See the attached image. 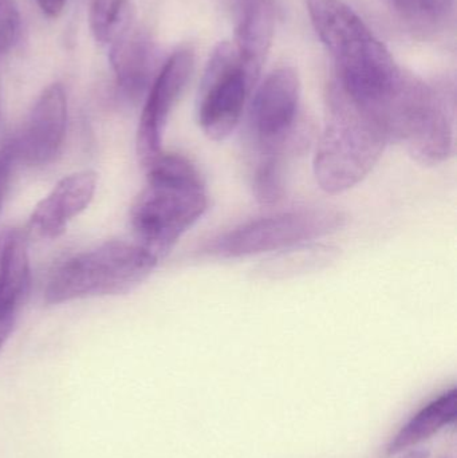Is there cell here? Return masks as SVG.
<instances>
[{
  "label": "cell",
  "mask_w": 457,
  "mask_h": 458,
  "mask_svg": "<svg viewBox=\"0 0 457 458\" xmlns=\"http://www.w3.org/2000/svg\"><path fill=\"white\" fill-rule=\"evenodd\" d=\"M147 171V187L131 209V225L140 247L157 260L172 248L208 209L206 184L188 158L161 153Z\"/></svg>",
  "instance_id": "obj_1"
},
{
  "label": "cell",
  "mask_w": 457,
  "mask_h": 458,
  "mask_svg": "<svg viewBox=\"0 0 457 458\" xmlns=\"http://www.w3.org/2000/svg\"><path fill=\"white\" fill-rule=\"evenodd\" d=\"M388 145L380 126L333 86L329 115L314 157V174L321 190L335 195L356 187Z\"/></svg>",
  "instance_id": "obj_2"
},
{
  "label": "cell",
  "mask_w": 457,
  "mask_h": 458,
  "mask_svg": "<svg viewBox=\"0 0 457 458\" xmlns=\"http://www.w3.org/2000/svg\"><path fill=\"white\" fill-rule=\"evenodd\" d=\"M157 261L139 244L106 242L59 266L46 287V303L129 293L149 277Z\"/></svg>",
  "instance_id": "obj_3"
},
{
  "label": "cell",
  "mask_w": 457,
  "mask_h": 458,
  "mask_svg": "<svg viewBox=\"0 0 457 458\" xmlns=\"http://www.w3.org/2000/svg\"><path fill=\"white\" fill-rule=\"evenodd\" d=\"M319 39L332 54L337 81L362 83L396 66L394 56L343 0H306Z\"/></svg>",
  "instance_id": "obj_4"
},
{
  "label": "cell",
  "mask_w": 457,
  "mask_h": 458,
  "mask_svg": "<svg viewBox=\"0 0 457 458\" xmlns=\"http://www.w3.org/2000/svg\"><path fill=\"white\" fill-rule=\"evenodd\" d=\"M343 214L332 209L309 208L281 212L244 223L201 245V255L236 259L284 250L321 239L343 228Z\"/></svg>",
  "instance_id": "obj_5"
},
{
  "label": "cell",
  "mask_w": 457,
  "mask_h": 458,
  "mask_svg": "<svg viewBox=\"0 0 457 458\" xmlns=\"http://www.w3.org/2000/svg\"><path fill=\"white\" fill-rule=\"evenodd\" d=\"M252 90L235 43H219L199 89L198 121L204 134L214 141L228 139L241 123Z\"/></svg>",
  "instance_id": "obj_6"
},
{
  "label": "cell",
  "mask_w": 457,
  "mask_h": 458,
  "mask_svg": "<svg viewBox=\"0 0 457 458\" xmlns=\"http://www.w3.org/2000/svg\"><path fill=\"white\" fill-rule=\"evenodd\" d=\"M300 97V77L289 66L274 70L257 89L249 114V136L255 155H287L292 150Z\"/></svg>",
  "instance_id": "obj_7"
},
{
  "label": "cell",
  "mask_w": 457,
  "mask_h": 458,
  "mask_svg": "<svg viewBox=\"0 0 457 458\" xmlns=\"http://www.w3.org/2000/svg\"><path fill=\"white\" fill-rule=\"evenodd\" d=\"M193 72V53L176 51L153 80L137 131V156L142 168L163 153V136L169 115Z\"/></svg>",
  "instance_id": "obj_8"
},
{
  "label": "cell",
  "mask_w": 457,
  "mask_h": 458,
  "mask_svg": "<svg viewBox=\"0 0 457 458\" xmlns=\"http://www.w3.org/2000/svg\"><path fill=\"white\" fill-rule=\"evenodd\" d=\"M66 123V93L61 83H53L40 94L21 134L11 141L15 157L30 165L50 163L63 144Z\"/></svg>",
  "instance_id": "obj_9"
},
{
  "label": "cell",
  "mask_w": 457,
  "mask_h": 458,
  "mask_svg": "<svg viewBox=\"0 0 457 458\" xmlns=\"http://www.w3.org/2000/svg\"><path fill=\"white\" fill-rule=\"evenodd\" d=\"M96 172L69 174L43 199L30 217L27 236L56 239L66 231L67 223L85 211L93 200L97 188Z\"/></svg>",
  "instance_id": "obj_10"
},
{
  "label": "cell",
  "mask_w": 457,
  "mask_h": 458,
  "mask_svg": "<svg viewBox=\"0 0 457 458\" xmlns=\"http://www.w3.org/2000/svg\"><path fill=\"white\" fill-rule=\"evenodd\" d=\"M273 0H241L235 46L241 69L252 89L257 86L275 32Z\"/></svg>",
  "instance_id": "obj_11"
},
{
  "label": "cell",
  "mask_w": 457,
  "mask_h": 458,
  "mask_svg": "<svg viewBox=\"0 0 457 458\" xmlns=\"http://www.w3.org/2000/svg\"><path fill=\"white\" fill-rule=\"evenodd\" d=\"M110 64L118 85L131 97L144 93L155 72L156 47L141 30H128L110 47Z\"/></svg>",
  "instance_id": "obj_12"
},
{
  "label": "cell",
  "mask_w": 457,
  "mask_h": 458,
  "mask_svg": "<svg viewBox=\"0 0 457 458\" xmlns=\"http://www.w3.org/2000/svg\"><path fill=\"white\" fill-rule=\"evenodd\" d=\"M27 237L21 229L0 231V317L15 315L16 307L29 290Z\"/></svg>",
  "instance_id": "obj_13"
},
{
  "label": "cell",
  "mask_w": 457,
  "mask_h": 458,
  "mask_svg": "<svg viewBox=\"0 0 457 458\" xmlns=\"http://www.w3.org/2000/svg\"><path fill=\"white\" fill-rule=\"evenodd\" d=\"M457 417V390H448L436 400L424 406L416 416H413L399 433L392 438L386 448V454L404 452L410 446L418 445L421 441L434 436L443 428L453 424Z\"/></svg>",
  "instance_id": "obj_14"
},
{
  "label": "cell",
  "mask_w": 457,
  "mask_h": 458,
  "mask_svg": "<svg viewBox=\"0 0 457 458\" xmlns=\"http://www.w3.org/2000/svg\"><path fill=\"white\" fill-rule=\"evenodd\" d=\"M131 0H93L89 13V24L94 39L101 45L112 46L131 27Z\"/></svg>",
  "instance_id": "obj_15"
},
{
  "label": "cell",
  "mask_w": 457,
  "mask_h": 458,
  "mask_svg": "<svg viewBox=\"0 0 457 458\" xmlns=\"http://www.w3.org/2000/svg\"><path fill=\"white\" fill-rule=\"evenodd\" d=\"M287 155H257L252 165V192L263 206L279 203L284 196V169Z\"/></svg>",
  "instance_id": "obj_16"
},
{
  "label": "cell",
  "mask_w": 457,
  "mask_h": 458,
  "mask_svg": "<svg viewBox=\"0 0 457 458\" xmlns=\"http://www.w3.org/2000/svg\"><path fill=\"white\" fill-rule=\"evenodd\" d=\"M19 24L21 16L15 0H0V64L18 38Z\"/></svg>",
  "instance_id": "obj_17"
},
{
  "label": "cell",
  "mask_w": 457,
  "mask_h": 458,
  "mask_svg": "<svg viewBox=\"0 0 457 458\" xmlns=\"http://www.w3.org/2000/svg\"><path fill=\"white\" fill-rule=\"evenodd\" d=\"M453 0H415V18L437 21L448 16L453 10Z\"/></svg>",
  "instance_id": "obj_18"
},
{
  "label": "cell",
  "mask_w": 457,
  "mask_h": 458,
  "mask_svg": "<svg viewBox=\"0 0 457 458\" xmlns=\"http://www.w3.org/2000/svg\"><path fill=\"white\" fill-rule=\"evenodd\" d=\"M15 160V150H13V142H8L0 149V212H2L3 201H4L5 193H7L13 163Z\"/></svg>",
  "instance_id": "obj_19"
},
{
  "label": "cell",
  "mask_w": 457,
  "mask_h": 458,
  "mask_svg": "<svg viewBox=\"0 0 457 458\" xmlns=\"http://www.w3.org/2000/svg\"><path fill=\"white\" fill-rule=\"evenodd\" d=\"M37 2L43 13L50 16V18H58L63 11L67 0H37Z\"/></svg>",
  "instance_id": "obj_20"
},
{
  "label": "cell",
  "mask_w": 457,
  "mask_h": 458,
  "mask_svg": "<svg viewBox=\"0 0 457 458\" xmlns=\"http://www.w3.org/2000/svg\"><path fill=\"white\" fill-rule=\"evenodd\" d=\"M13 326H15V315H7V317H0V350L4 346L7 339L13 333Z\"/></svg>",
  "instance_id": "obj_21"
},
{
  "label": "cell",
  "mask_w": 457,
  "mask_h": 458,
  "mask_svg": "<svg viewBox=\"0 0 457 458\" xmlns=\"http://www.w3.org/2000/svg\"><path fill=\"white\" fill-rule=\"evenodd\" d=\"M397 11L408 18H415V0H391Z\"/></svg>",
  "instance_id": "obj_22"
},
{
  "label": "cell",
  "mask_w": 457,
  "mask_h": 458,
  "mask_svg": "<svg viewBox=\"0 0 457 458\" xmlns=\"http://www.w3.org/2000/svg\"><path fill=\"white\" fill-rule=\"evenodd\" d=\"M431 457V452L428 449H413V451L407 452L404 456L400 458H429Z\"/></svg>",
  "instance_id": "obj_23"
}]
</instances>
